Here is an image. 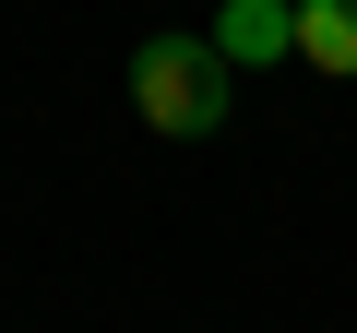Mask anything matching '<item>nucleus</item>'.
Instances as JSON below:
<instances>
[{
	"mask_svg": "<svg viewBox=\"0 0 357 333\" xmlns=\"http://www.w3.org/2000/svg\"><path fill=\"white\" fill-rule=\"evenodd\" d=\"M298 60L357 84V0H298Z\"/></svg>",
	"mask_w": 357,
	"mask_h": 333,
	"instance_id": "3",
	"label": "nucleus"
},
{
	"mask_svg": "<svg viewBox=\"0 0 357 333\" xmlns=\"http://www.w3.org/2000/svg\"><path fill=\"white\" fill-rule=\"evenodd\" d=\"M131 107H143L155 131H178V143H203V131L227 119V60H215V36H143Z\"/></svg>",
	"mask_w": 357,
	"mask_h": 333,
	"instance_id": "1",
	"label": "nucleus"
},
{
	"mask_svg": "<svg viewBox=\"0 0 357 333\" xmlns=\"http://www.w3.org/2000/svg\"><path fill=\"white\" fill-rule=\"evenodd\" d=\"M215 60H227V72L298 60V0H227V13H215Z\"/></svg>",
	"mask_w": 357,
	"mask_h": 333,
	"instance_id": "2",
	"label": "nucleus"
}]
</instances>
